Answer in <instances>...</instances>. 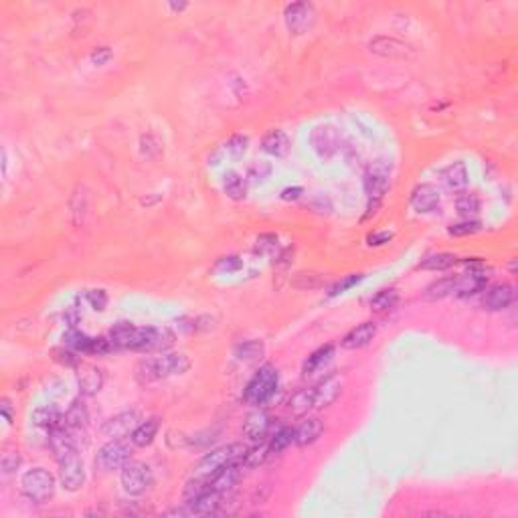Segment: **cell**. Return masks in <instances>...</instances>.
Masks as SVG:
<instances>
[{
    "label": "cell",
    "mask_w": 518,
    "mask_h": 518,
    "mask_svg": "<svg viewBox=\"0 0 518 518\" xmlns=\"http://www.w3.org/2000/svg\"><path fill=\"white\" fill-rule=\"evenodd\" d=\"M188 369H190V359L185 352H172V354H162V357H152V359L140 361L136 367V379L142 385H150L156 381L185 374Z\"/></svg>",
    "instance_id": "1"
},
{
    "label": "cell",
    "mask_w": 518,
    "mask_h": 518,
    "mask_svg": "<svg viewBox=\"0 0 518 518\" xmlns=\"http://www.w3.org/2000/svg\"><path fill=\"white\" fill-rule=\"evenodd\" d=\"M245 453H247V447L243 444H229L223 445L219 449H213L211 453H207L199 462V466L194 468V476L211 480L221 468L229 466V464H241L243 466Z\"/></svg>",
    "instance_id": "2"
},
{
    "label": "cell",
    "mask_w": 518,
    "mask_h": 518,
    "mask_svg": "<svg viewBox=\"0 0 518 518\" xmlns=\"http://www.w3.org/2000/svg\"><path fill=\"white\" fill-rule=\"evenodd\" d=\"M275 389H278V370L271 365H263L247 383L243 391V401L249 405H263L265 401L271 399Z\"/></svg>",
    "instance_id": "3"
},
{
    "label": "cell",
    "mask_w": 518,
    "mask_h": 518,
    "mask_svg": "<svg viewBox=\"0 0 518 518\" xmlns=\"http://www.w3.org/2000/svg\"><path fill=\"white\" fill-rule=\"evenodd\" d=\"M21 490L29 502L43 504L55 494V478L51 472L43 468H33L23 474L21 478Z\"/></svg>",
    "instance_id": "4"
},
{
    "label": "cell",
    "mask_w": 518,
    "mask_h": 518,
    "mask_svg": "<svg viewBox=\"0 0 518 518\" xmlns=\"http://www.w3.org/2000/svg\"><path fill=\"white\" fill-rule=\"evenodd\" d=\"M389 181H391V168L385 160H376L369 166V170L365 172V190L369 194V209H376L383 194L389 188Z\"/></svg>",
    "instance_id": "5"
},
{
    "label": "cell",
    "mask_w": 518,
    "mask_h": 518,
    "mask_svg": "<svg viewBox=\"0 0 518 518\" xmlns=\"http://www.w3.org/2000/svg\"><path fill=\"white\" fill-rule=\"evenodd\" d=\"M120 482L126 494L130 496H140L148 490V486L152 484V474H150L148 466L140 464V462H128L122 468L120 474Z\"/></svg>",
    "instance_id": "6"
},
{
    "label": "cell",
    "mask_w": 518,
    "mask_h": 518,
    "mask_svg": "<svg viewBox=\"0 0 518 518\" xmlns=\"http://www.w3.org/2000/svg\"><path fill=\"white\" fill-rule=\"evenodd\" d=\"M128 462H130V447L122 440H111L106 445H102L98 451V458H95L98 468L106 470V472L124 468Z\"/></svg>",
    "instance_id": "7"
},
{
    "label": "cell",
    "mask_w": 518,
    "mask_h": 518,
    "mask_svg": "<svg viewBox=\"0 0 518 518\" xmlns=\"http://www.w3.org/2000/svg\"><path fill=\"white\" fill-rule=\"evenodd\" d=\"M284 21H286V27L294 33V35H302L306 33L314 21H316V12H314V6L308 4V2H294V4H288L286 10H284Z\"/></svg>",
    "instance_id": "8"
},
{
    "label": "cell",
    "mask_w": 518,
    "mask_h": 518,
    "mask_svg": "<svg viewBox=\"0 0 518 518\" xmlns=\"http://www.w3.org/2000/svg\"><path fill=\"white\" fill-rule=\"evenodd\" d=\"M59 466H61V486L67 492L79 490L85 482V470H83V462L79 460V453L65 458L63 462H59Z\"/></svg>",
    "instance_id": "9"
},
{
    "label": "cell",
    "mask_w": 518,
    "mask_h": 518,
    "mask_svg": "<svg viewBox=\"0 0 518 518\" xmlns=\"http://www.w3.org/2000/svg\"><path fill=\"white\" fill-rule=\"evenodd\" d=\"M247 144H249L247 136H241V134L231 136L225 144L215 150V154L209 158V164H221V162H231V160L241 158L247 150Z\"/></svg>",
    "instance_id": "10"
},
{
    "label": "cell",
    "mask_w": 518,
    "mask_h": 518,
    "mask_svg": "<svg viewBox=\"0 0 518 518\" xmlns=\"http://www.w3.org/2000/svg\"><path fill=\"white\" fill-rule=\"evenodd\" d=\"M517 297V290L515 286L510 284H498V286H492L486 294H484V308L486 310H492V312H498V310H506Z\"/></svg>",
    "instance_id": "11"
},
{
    "label": "cell",
    "mask_w": 518,
    "mask_h": 518,
    "mask_svg": "<svg viewBox=\"0 0 518 518\" xmlns=\"http://www.w3.org/2000/svg\"><path fill=\"white\" fill-rule=\"evenodd\" d=\"M411 207L417 213H431L440 207V190L433 185H419L411 192Z\"/></svg>",
    "instance_id": "12"
},
{
    "label": "cell",
    "mask_w": 518,
    "mask_h": 518,
    "mask_svg": "<svg viewBox=\"0 0 518 518\" xmlns=\"http://www.w3.org/2000/svg\"><path fill=\"white\" fill-rule=\"evenodd\" d=\"M136 421H138V415L136 411H124L115 417H111L110 421H106L104 425V436L106 438H111V440H120L124 436H128L134 427H136Z\"/></svg>",
    "instance_id": "13"
},
{
    "label": "cell",
    "mask_w": 518,
    "mask_h": 518,
    "mask_svg": "<svg viewBox=\"0 0 518 518\" xmlns=\"http://www.w3.org/2000/svg\"><path fill=\"white\" fill-rule=\"evenodd\" d=\"M488 282V275L484 269H470V273L462 275V278H455V288H453V294L455 296H472L476 292H480L482 288L486 286Z\"/></svg>",
    "instance_id": "14"
},
{
    "label": "cell",
    "mask_w": 518,
    "mask_h": 518,
    "mask_svg": "<svg viewBox=\"0 0 518 518\" xmlns=\"http://www.w3.org/2000/svg\"><path fill=\"white\" fill-rule=\"evenodd\" d=\"M269 427H271V419L265 411H254L247 419H245V425H243V433L245 438H249L251 442H261L267 433H269Z\"/></svg>",
    "instance_id": "15"
},
{
    "label": "cell",
    "mask_w": 518,
    "mask_h": 518,
    "mask_svg": "<svg viewBox=\"0 0 518 518\" xmlns=\"http://www.w3.org/2000/svg\"><path fill=\"white\" fill-rule=\"evenodd\" d=\"M322 421L318 417H308L302 419L294 429V444L297 445H310L314 444L320 436H322Z\"/></svg>",
    "instance_id": "16"
},
{
    "label": "cell",
    "mask_w": 518,
    "mask_h": 518,
    "mask_svg": "<svg viewBox=\"0 0 518 518\" xmlns=\"http://www.w3.org/2000/svg\"><path fill=\"white\" fill-rule=\"evenodd\" d=\"M370 51L376 53V55H383V57H407L409 47L405 43L397 41L393 37H376L372 38L369 43Z\"/></svg>",
    "instance_id": "17"
},
{
    "label": "cell",
    "mask_w": 518,
    "mask_h": 518,
    "mask_svg": "<svg viewBox=\"0 0 518 518\" xmlns=\"http://www.w3.org/2000/svg\"><path fill=\"white\" fill-rule=\"evenodd\" d=\"M374 334H376L374 322H363V324H359L357 328H352L350 333L342 338V348H348V350L363 348V346H367L370 340L374 338Z\"/></svg>",
    "instance_id": "18"
},
{
    "label": "cell",
    "mask_w": 518,
    "mask_h": 518,
    "mask_svg": "<svg viewBox=\"0 0 518 518\" xmlns=\"http://www.w3.org/2000/svg\"><path fill=\"white\" fill-rule=\"evenodd\" d=\"M338 395H340V381L336 376L324 379L320 385L314 387V409L328 407L336 401Z\"/></svg>",
    "instance_id": "19"
},
{
    "label": "cell",
    "mask_w": 518,
    "mask_h": 518,
    "mask_svg": "<svg viewBox=\"0 0 518 518\" xmlns=\"http://www.w3.org/2000/svg\"><path fill=\"white\" fill-rule=\"evenodd\" d=\"M239 476H241V464H229L211 478V490H215L219 494H227L233 490Z\"/></svg>",
    "instance_id": "20"
},
{
    "label": "cell",
    "mask_w": 518,
    "mask_h": 518,
    "mask_svg": "<svg viewBox=\"0 0 518 518\" xmlns=\"http://www.w3.org/2000/svg\"><path fill=\"white\" fill-rule=\"evenodd\" d=\"M138 338V326L128 324V322H120L117 326H113L110 330V340L113 348H130L134 350Z\"/></svg>",
    "instance_id": "21"
},
{
    "label": "cell",
    "mask_w": 518,
    "mask_h": 518,
    "mask_svg": "<svg viewBox=\"0 0 518 518\" xmlns=\"http://www.w3.org/2000/svg\"><path fill=\"white\" fill-rule=\"evenodd\" d=\"M104 387V370L98 367H85L79 372V391L83 395H95Z\"/></svg>",
    "instance_id": "22"
},
{
    "label": "cell",
    "mask_w": 518,
    "mask_h": 518,
    "mask_svg": "<svg viewBox=\"0 0 518 518\" xmlns=\"http://www.w3.org/2000/svg\"><path fill=\"white\" fill-rule=\"evenodd\" d=\"M156 433H158V419H156V417H150V419L138 423V425L132 429L130 440H132V444L138 445V447H146V445H150L154 442Z\"/></svg>",
    "instance_id": "23"
},
{
    "label": "cell",
    "mask_w": 518,
    "mask_h": 518,
    "mask_svg": "<svg viewBox=\"0 0 518 518\" xmlns=\"http://www.w3.org/2000/svg\"><path fill=\"white\" fill-rule=\"evenodd\" d=\"M261 148L269 156H284L290 148V140L282 130H271L263 136L261 140Z\"/></svg>",
    "instance_id": "24"
},
{
    "label": "cell",
    "mask_w": 518,
    "mask_h": 518,
    "mask_svg": "<svg viewBox=\"0 0 518 518\" xmlns=\"http://www.w3.org/2000/svg\"><path fill=\"white\" fill-rule=\"evenodd\" d=\"M444 183L451 190H462L468 186V168L464 162H453L444 170Z\"/></svg>",
    "instance_id": "25"
},
{
    "label": "cell",
    "mask_w": 518,
    "mask_h": 518,
    "mask_svg": "<svg viewBox=\"0 0 518 518\" xmlns=\"http://www.w3.org/2000/svg\"><path fill=\"white\" fill-rule=\"evenodd\" d=\"M334 357V346L333 344H326L322 348H318L316 352H312L308 357V361L304 363V374H316L318 370H322Z\"/></svg>",
    "instance_id": "26"
},
{
    "label": "cell",
    "mask_w": 518,
    "mask_h": 518,
    "mask_svg": "<svg viewBox=\"0 0 518 518\" xmlns=\"http://www.w3.org/2000/svg\"><path fill=\"white\" fill-rule=\"evenodd\" d=\"M263 342L261 340H245V342H239L233 350L235 359L239 363H256L258 359H261L263 354Z\"/></svg>",
    "instance_id": "27"
},
{
    "label": "cell",
    "mask_w": 518,
    "mask_h": 518,
    "mask_svg": "<svg viewBox=\"0 0 518 518\" xmlns=\"http://www.w3.org/2000/svg\"><path fill=\"white\" fill-rule=\"evenodd\" d=\"M33 421L37 423L38 427H45V429H55V427H61L63 425V417L57 409L53 405H45V407H38L33 415Z\"/></svg>",
    "instance_id": "28"
},
{
    "label": "cell",
    "mask_w": 518,
    "mask_h": 518,
    "mask_svg": "<svg viewBox=\"0 0 518 518\" xmlns=\"http://www.w3.org/2000/svg\"><path fill=\"white\" fill-rule=\"evenodd\" d=\"M87 419H89V415H87L85 405L79 403V401H74L69 411H67L65 417H63V423H65V427H67L69 431H79V429H83V427L87 425Z\"/></svg>",
    "instance_id": "29"
},
{
    "label": "cell",
    "mask_w": 518,
    "mask_h": 518,
    "mask_svg": "<svg viewBox=\"0 0 518 518\" xmlns=\"http://www.w3.org/2000/svg\"><path fill=\"white\" fill-rule=\"evenodd\" d=\"M288 405H290V411H294L296 415H304L310 409H314V387L300 389L297 393L292 395V399H290Z\"/></svg>",
    "instance_id": "30"
},
{
    "label": "cell",
    "mask_w": 518,
    "mask_h": 518,
    "mask_svg": "<svg viewBox=\"0 0 518 518\" xmlns=\"http://www.w3.org/2000/svg\"><path fill=\"white\" fill-rule=\"evenodd\" d=\"M455 209H458V213L462 215V217H474L478 211H480V201H478V196L476 194H472V192H464V194H460L458 199H455Z\"/></svg>",
    "instance_id": "31"
},
{
    "label": "cell",
    "mask_w": 518,
    "mask_h": 518,
    "mask_svg": "<svg viewBox=\"0 0 518 518\" xmlns=\"http://www.w3.org/2000/svg\"><path fill=\"white\" fill-rule=\"evenodd\" d=\"M397 302H399V292L397 290H383L370 300V308L374 312H387V310L395 308Z\"/></svg>",
    "instance_id": "32"
},
{
    "label": "cell",
    "mask_w": 518,
    "mask_h": 518,
    "mask_svg": "<svg viewBox=\"0 0 518 518\" xmlns=\"http://www.w3.org/2000/svg\"><path fill=\"white\" fill-rule=\"evenodd\" d=\"M455 263V258L451 254H433V256H427L419 263L421 269H429V271H444L447 267H451Z\"/></svg>",
    "instance_id": "33"
},
{
    "label": "cell",
    "mask_w": 518,
    "mask_h": 518,
    "mask_svg": "<svg viewBox=\"0 0 518 518\" xmlns=\"http://www.w3.org/2000/svg\"><path fill=\"white\" fill-rule=\"evenodd\" d=\"M294 442V429L292 427H280L273 436H271V440H269V453H280V451H284L288 445Z\"/></svg>",
    "instance_id": "34"
},
{
    "label": "cell",
    "mask_w": 518,
    "mask_h": 518,
    "mask_svg": "<svg viewBox=\"0 0 518 518\" xmlns=\"http://www.w3.org/2000/svg\"><path fill=\"white\" fill-rule=\"evenodd\" d=\"M223 186H225V192H227L231 199H235V201L245 199L247 186H245V181H243L239 174H235V172L227 174V177H225V185Z\"/></svg>",
    "instance_id": "35"
},
{
    "label": "cell",
    "mask_w": 518,
    "mask_h": 518,
    "mask_svg": "<svg viewBox=\"0 0 518 518\" xmlns=\"http://www.w3.org/2000/svg\"><path fill=\"white\" fill-rule=\"evenodd\" d=\"M453 288H455V278H444L436 284H431L427 288V294L425 296L429 300H442V297H447L453 294Z\"/></svg>",
    "instance_id": "36"
},
{
    "label": "cell",
    "mask_w": 518,
    "mask_h": 518,
    "mask_svg": "<svg viewBox=\"0 0 518 518\" xmlns=\"http://www.w3.org/2000/svg\"><path fill=\"white\" fill-rule=\"evenodd\" d=\"M21 464H23V458H21L19 451H4L2 458H0V468H2V472L6 476L12 474V472H16L21 468Z\"/></svg>",
    "instance_id": "37"
},
{
    "label": "cell",
    "mask_w": 518,
    "mask_h": 518,
    "mask_svg": "<svg viewBox=\"0 0 518 518\" xmlns=\"http://www.w3.org/2000/svg\"><path fill=\"white\" fill-rule=\"evenodd\" d=\"M478 229H480V223L470 221V219H468V221L451 225V227L447 229V233H449V235H453V237H466V235H474Z\"/></svg>",
    "instance_id": "38"
},
{
    "label": "cell",
    "mask_w": 518,
    "mask_h": 518,
    "mask_svg": "<svg viewBox=\"0 0 518 518\" xmlns=\"http://www.w3.org/2000/svg\"><path fill=\"white\" fill-rule=\"evenodd\" d=\"M267 453H269V447H267V445H261V447H256V449H247L245 460H243V466L256 468V466H259V464L267 458Z\"/></svg>",
    "instance_id": "39"
},
{
    "label": "cell",
    "mask_w": 518,
    "mask_h": 518,
    "mask_svg": "<svg viewBox=\"0 0 518 518\" xmlns=\"http://www.w3.org/2000/svg\"><path fill=\"white\" fill-rule=\"evenodd\" d=\"M361 280H363V275L354 273V275H348V278H344V280L336 282L333 288H330L328 296H338V294H344L346 290H350L352 286H357V284H359Z\"/></svg>",
    "instance_id": "40"
},
{
    "label": "cell",
    "mask_w": 518,
    "mask_h": 518,
    "mask_svg": "<svg viewBox=\"0 0 518 518\" xmlns=\"http://www.w3.org/2000/svg\"><path fill=\"white\" fill-rule=\"evenodd\" d=\"M87 302L91 304L93 310H104L108 304V296L104 290H91V292H87Z\"/></svg>",
    "instance_id": "41"
},
{
    "label": "cell",
    "mask_w": 518,
    "mask_h": 518,
    "mask_svg": "<svg viewBox=\"0 0 518 518\" xmlns=\"http://www.w3.org/2000/svg\"><path fill=\"white\" fill-rule=\"evenodd\" d=\"M89 59H91L93 65H106L111 59V51L108 47H100V49H95V51L91 53Z\"/></svg>",
    "instance_id": "42"
},
{
    "label": "cell",
    "mask_w": 518,
    "mask_h": 518,
    "mask_svg": "<svg viewBox=\"0 0 518 518\" xmlns=\"http://www.w3.org/2000/svg\"><path fill=\"white\" fill-rule=\"evenodd\" d=\"M239 267H241V261L237 258H225L217 263V269H219V271H227V273L237 271Z\"/></svg>",
    "instance_id": "43"
},
{
    "label": "cell",
    "mask_w": 518,
    "mask_h": 518,
    "mask_svg": "<svg viewBox=\"0 0 518 518\" xmlns=\"http://www.w3.org/2000/svg\"><path fill=\"white\" fill-rule=\"evenodd\" d=\"M393 237V233L389 231H379V233H372L369 237V245H383V243H389Z\"/></svg>",
    "instance_id": "44"
},
{
    "label": "cell",
    "mask_w": 518,
    "mask_h": 518,
    "mask_svg": "<svg viewBox=\"0 0 518 518\" xmlns=\"http://www.w3.org/2000/svg\"><path fill=\"white\" fill-rule=\"evenodd\" d=\"M302 194V188H286L284 192H282V196L286 199V201H290V199H297Z\"/></svg>",
    "instance_id": "45"
},
{
    "label": "cell",
    "mask_w": 518,
    "mask_h": 518,
    "mask_svg": "<svg viewBox=\"0 0 518 518\" xmlns=\"http://www.w3.org/2000/svg\"><path fill=\"white\" fill-rule=\"evenodd\" d=\"M8 405H10L8 401H4V403H2V415H4V419L10 423V407H8Z\"/></svg>",
    "instance_id": "46"
}]
</instances>
